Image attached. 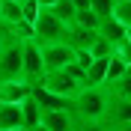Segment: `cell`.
Listing matches in <instances>:
<instances>
[{"label": "cell", "instance_id": "1", "mask_svg": "<svg viewBox=\"0 0 131 131\" xmlns=\"http://www.w3.org/2000/svg\"><path fill=\"white\" fill-rule=\"evenodd\" d=\"M107 104L110 92L104 86H81L72 98V113L78 116V122H101Z\"/></svg>", "mask_w": 131, "mask_h": 131}, {"label": "cell", "instance_id": "2", "mask_svg": "<svg viewBox=\"0 0 131 131\" xmlns=\"http://www.w3.org/2000/svg\"><path fill=\"white\" fill-rule=\"evenodd\" d=\"M66 27L51 9H39V18L33 21V39L39 42V45H45V42H63L66 39Z\"/></svg>", "mask_w": 131, "mask_h": 131}, {"label": "cell", "instance_id": "3", "mask_svg": "<svg viewBox=\"0 0 131 131\" xmlns=\"http://www.w3.org/2000/svg\"><path fill=\"white\" fill-rule=\"evenodd\" d=\"M45 74V63H42V48L36 39L21 42V78L27 83H39Z\"/></svg>", "mask_w": 131, "mask_h": 131}, {"label": "cell", "instance_id": "4", "mask_svg": "<svg viewBox=\"0 0 131 131\" xmlns=\"http://www.w3.org/2000/svg\"><path fill=\"white\" fill-rule=\"evenodd\" d=\"M42 48V63H45V72H54V69H63V66L74 63V48L66 45V42H45Z\"/></svg>", "mask_w": 131, "mask_h": 131}, {"label": "cell", "instance_id": "5", "mask_svg": "<svg viewBox=\"0 0 131 131\" xmlns=\"http://www.w3.org/2000/svg\"><path fill=\"white\" fill-rule=\"evenodd\" d=\"M33 101L42 107V110H72V98H66V95H57V92H51L45 90L42 83H33V90H30Z\"/></svg>", "mask_w": 131, "mask_h": 131}, {"label": "cell", "instance_id": "6", "mask_svg": "<svg viewBox=\"0 0 131 131\" xmlns=\"http://www.w3.org/2000/svg\"><path fill=\"white\" fill-rule=\"evenodd\" d=\"M33 83H27L24 78H12V81H0V104H21L30 95Z\"/></svg>", "mask_w": 131, "mask_h": 131}, {"label": "cell", "instance_id": "7", "mask_svg": "<svg viewBox=\"0 0 131 131\" xmlns=\"http://www.w3.org/2000/svg\"><path fill=\"white\" fill-rule=\"evenodd\" d=\"M42 125L48 131H78V116L72 110H42Z\"/></svg>", "mask_w": 131, "mask_h": 131}, {"label": "cell", "instance_id": "8", "mask_svg": "<svg viewBox=\"0 0 131 131\" xmlns=\"http://www.w3.org/2000/svg\"><path fill=\"white\" fill-rule=\"evenodd\" d=\"M101 122H104L110 131H113L116 125L131 122V101H125V98H113V95H110V104H107L104 119H101Z\"/></svg>", "mask_w": 131, "mask_h": 131}, {"label": "cell", "instance_id": "9", "mask_svg": "<svg viewBox=\"0 0 131 131\" xmlns=\"http://www.w3.org/2000/svg\"><path fill=\"white\" fill-rule=\"evenodd\" d=\"M95 36H98V33L92 30V27H81V24H74V21H72V24L66 27V39H63V42H66V45H72L74 51H90V45L95 42Z\"/></svg>", "mask_w": 131, "mask_h": 131}, {"label": "cell", "instance_id": "10", "mask_svg": "<svg viewBox=\"0 0 131 131\" xmlns=\"http://www.w3.org/2000/svg\"><path fill=\"white\" fill-rule=\"evenodd\" d=\"M95 33H98V36H101L104 42H110V45L116 48L119 42H125V36H128V27H122L113 15H110V18H101V21H98Z\"/></svg>", "mask_w": 131, "mask_h": 131}, {"label": "cell", "instance_id": "11", "mask_svg": "<svg viewBox=\"0 0 131 131\" xmlns=\"http://www.w3.org/2000/svg\"><path fill=\"white\" fill-rule=\"evenodd\" d=\"M107 60H110V57H95V60H90L86 72H83V86H104Z\"/></svg>", "mask_w": 131, "mask_h": 131}, {"label": "cell", "instance_id": "12", "mask_svg": "<svg viewBox=\"0 0 131 131\" xmlns=\"http://www.w3.org/2000/svg\"><path fill=\"white\" fill-rule=\"evenodd\" d=\"M15 128H24L21 104H0V131H15Z\"/></svg>", "mask_w": 131, "mask_h": 131}, {"label": "cell", "instance_id": "13", "mask_svg": "<svg viewBox=\"0 0 131 131\" xmlns=\"http://www.w3.org/2000/svg\"><path fill=\"white\" fill-rule=\"evenodd\" d=\"M21 119H24V128H33V125L42 122V107L33 101V95H27L21 101Z\"/></svg>", "mask_w": 131, "mask_h": 131}, {"label": "cell", "instance_id": "14", "mask_svg": "<svg viewBox=\"0 0 131 131\" xmlns=\"http://www.w3.org/2000/svg\"><path fill=\"white\" fill-rule=\"evenodd\" d=\"M21 21V3H12V0H0V24H18Z\"/></svg>", "mask_w": 131, "mask_h": 131}, {"label": "cell", "instance_id": "15", "mask_svg": "<svg viewBox=\"0 0 131 131\" xmlns=\"http://www.w3.org/2000/svg\"><path fill=\"white\" fill-rule=\"evenodd\" d=\"M104 90L110 92L113 98H125V101H131V74H122V78H116L113 83H107Z\"/></svg>", "mask_w": 131, "mask_h": 131}, {"label": "cell", "instance_id": "16", "mask_svg": "<svg viewBox=\"0 0 131 131\" xmlns=\"http://www.w3.org/2000/svg\"><path fill=\"white\" fill-rule=\"evenodd\" d=\"M110 15H113L122 27H128V30H131V0H116Z\"/></svg>", "mask_w": 131, "mask_h": 131}, {"label": "cell", "instance_id": "17", "mask_svg": "<svg viewBox=\"0 0 131 131\" xmlns=\"http://www.w3.org/2000/svg\"><path fill=\"white\" fill-rule=\"evenodd\" d=\"M51 12L63 21V24H72V18H74V6H72V0H57L54 6H51Z\"/></svg>", "mask_w": 131, "mask_h": 131}, {"label": "cell", "instance_id": "18", "mask_svg": "<svg viewBox=\"0 0 131 131\" xmlns=\"http://www.w3.org/2000/svg\"><path fill=\"white\" fill-rule=\"evenodd\" d=\"M125 74V63L119 57H113V54H110V60H107V74H104V86L107 83H113L116 78H122Z\"/></svg>", "mask_w": 131, "mask_h": 131}, {"label": "cell", "instance_id": "19", "mask_svg": "<svg viewBox=\"0 0 131 131\" xmlns=\"http://www.w3.org/2000/svg\"><path fill=\"white\" fill-rule=\"evenodd\" d=\"M110 54H113V45H110V42H104L101 36H95V42L90 45V57L95 60V57H110Z\"/></svg>", "mask_w": 131, "mask_h": 131}, {"label": "cell", "instance_id": "20", "mask_svg": "<svg viewBox=\"0 0 131 131\" xmlns=\"http://www.w3.org/2000/svg\"><path fill=\"white\" fill-rule=\"evenodd\" d=\"M72 21H74V24H81V27H92V30L98 27V15L92 12V9H81V12H74Z\"/></svg>", "mask_w": 131, "mask_h": 131}, {"label": "cell", "instance_id": "21", "mask_svg": "<svg viewBox=\"0 0 131 131\" xmlns=\"http://www.w3.org/2000/svg\"><path fill=\"white\" fill-rule=\"evenodd\" d=\"M113 3H116V0H90V9L98 15V21H101V18H110Z\"/></svg>", "mask_w": 131, "mask_h": 131}, {"label": "cell", "instance_id": "22", "mask_svg": "<svg viewBox=\"0 0 131 131\" xmlns=\"http://www.w3.org/2000/svg\"><path fill=\"white\" fill-rule=\"evenodd\" d=\"M39 3H36V0H24V3H21V18H24L27 24H33V21H36V18H39Z\"/></svg>", "mask_w": 131, "mask_h": 131}, {"label": "cell", "instance_id": "23", "mask_svg": "<svg viewBox=\"0 0 131 131\" xmlns=\"http://www.w3.org/2000/svg\"><path fill=\"white\" fill-rule=\"evenodd\" d=\"M78 131H110V128H107L104 122H81Z\"/></svg>", "mask_w": 131, "mask_h": 131}, {"label": "cell", "instance_id": "24", "mask_svg": "<svg viewBox=\"0 0 131 131\" xmlns=\"http://www.w3.org/2000/svg\"><path fill=\"white\" fill-rule=\"evenodd\" d=\"M74 12H81V9H90V0H72Z\"/></svg>", "mask_w": 131, "mask_h": 131}, {"label": "cell", "instance_id": "25", "mask_svg": "<svg viewBox=\"0 0 131 131\" xmlns=\"http://www.w3.org/2000/svg\"><path fill=\"white\" fill-rule=\"evenodd\" d=\"M36 3H39L42 9H51V6H54V3H57V0H36Z\"/></svg>", "mask_w": 131, "mask_h": 131}, {"label": "cell", "instance_id": "26", "mask_svg": "<svg viewBox=\"0 0 131 131\" xmlns=\"http://www.w3.org/2000/svg\"><path fill=\"white\" fill-rule=\"evenodd\" d=\"M113 131H131V122H125V125H116Z\"/></svg>", "mask_w": 131, "mask_h": 131}, {"label": "cell", "instance_id": "27", "mask_svg": "<svg viewBox=\"0 0 131 131\" xmlns=\"http://www.w3.org/2000/svg\"><path fill=\"white\" fill-rule=\"evenodd\" d=\"M27 131H48V128H45V125L39 122V125H33V128H27Z\"/></svg>", "mask_w": 131, "mask_h": 131}, {"label": "cell", "instance_id": "28", "mask_svg": "<svg viewBox=\"0 0 131 131\" xmlns=\"http://www.w3.org/2000/svg\"><path fill=\"white\" fill-rule=\"evenodd\" d=\"M125 74H131V63H128V66H125Z\"/></svg>", "mask_w": 131, "mask_h": 131}, {"label": "cell", "instance_id": "29", "mask_svg": "<svg viewBox=\"0 0 131 131\" xmlns=\"http://www.w3.org/2000/svg\"><path fill=\"white\" fill-rule=\"evenodd\" d=\"M12 3H24V0H12Z\"/></svg>", "mask_w": 131, "mask_h": 131}]
</instances>
